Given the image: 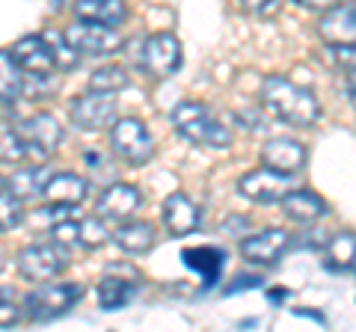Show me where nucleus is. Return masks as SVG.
Instances as JSON below:
<instances>
[{"label": "nucleus", "mask_w": 356, "mask_h": 332, "mask_svg": "<svg viewBox=\"0 0 356 332\" xmlns=\"http://www.w3.org/2000/svg\"><path fill=\"white\" fill-rule=\"evenodd\" d=\"M15 264L27 282H48L57 279L69 267V258H65V249L60 243H30V247L18 252Z\"/></svg>", "instance_id": "0eeeda50"}, {"label": "nucleus", "mask_w": 356, "mask_h": 332, "mask_svg": "<svg viewBox=\"0 0 356 332\" xmlns=\"http://www.w3.org/2000/svg\"><path fill=\"white\" fill-rule=\"evenodd\" d=\"M243 6H247L252 15L267 18V15H273L276 9H280V0H243Z\"/></svg>", "instance_id": "72a5a7b5"}, {"label": "nucleus", "mask_w": 356, "mask_h": 332, "mask_svg": "<svg viewBox=\"0 0 356 332\" xmlns=\"http://www.w3.org/2000/svg\"><path fill=\"white\" fill-rule=\"evenodd\" d=\"M110 149L128 166H146L154 158V140L149 128L134 116H122L110 125Z\"/></svg>", "instance_id": "39448f33"}, {"label": "nucleus", "mask_w": 356, "mask_h": 332, "mask_svg": "<svg viewBox=\"0 0 356 332\" xmlns=\"http://www.w3.org/2000/svg\"><path fill=\"white\" fill-rule=\"evenodd\" d=\"M280 205H282V214L297 226H312L327 214V202L315 190H297V187H291L280 199Z\"/></svg>", "instance_id": "f3484780"}, {"label": "nucleus", "mask_w": 356, "mask_h": 332, "mask_svg": "<svg viewBox=\"0 0 356 332\" xmlns=\"http://www.w3.org/2000/svg\"><path fill=\"white\" fill-rule=\"evenodd\" d=\"M0 163H27L24 140L18 137L15 125L0 122Z\"/></svg>", "instance_id": "cd10ccee"}, {"label": "nucleus", "mask_w": 356, "mask_h": 332, "mask_svg": "<svg viewBox=\"0 0 356 332\" xmlns=\"http://www.w3.org/2000/svg\"><path fill=\"white\" fill-rule=\"evenodd\" d=\"M172 125L184 140L205 149H229L232 134L222 122L199 101H181L172 110Z\"/></svg>", "instance_id": "f03ea898"}, {"label": "nucleus", "mask_w": 356, "mask_h": 332, "mask_svg": "<svg viewBox=\"0 0 356 332\" xmlns=\"http://www.w3.org/2000/svg\"><path fill=\"white\" fill-rule=\"evenodd\" d=\"M143 196L134 184L116 181L102 190V196L95 199V217L107 219V223H122V219H131L134 211L140 208Z\"/></svg>", "instance_id": "f8f14e48"}, {"label": "nucleus", "mask_w": 356, "mask_h": 332, "mask_svg": "<svg viewBox=\"0 0 356 332\" xmlns=\"http://www.w3.org/2000/svg\"><path fill=\"white\" fill-rule=\"evenodd\" d=\"M110 238L128 256H146L154 247V240H158V229H154V223H146V219H122Z\"/></svg>", "instance_id": "6ab92c4d"}, {"label": "nucleus", "mask_w": 356, "mask_h": 332, "mask_svg": "<svg viewBox=\"0 0 356 332\" xmlns=\"http://www.w3.org/2000/svg\"><path fill=\"white\" fill-rule=\"evenodd\" d=\"M48 175H51L48 163H24V166L18 163L13 179L6 181V190L13 193L15 199H21V202H27V199H39L44 181H48Z\"/></svg>", "instance_id": "412c9836"}, {"label": "nucleus", "mask_w": 356, "mask_h": 332, "mask_svg": "<svg viewBox=\"0 0 356 332\" xmlns=\"http://www.w3.org/2000/svg\"><path fill=\"white\" fill-rule=\"evenodd\" d=\"M324 243H327V235H324V231H318V229L300 235L297 240L291 238V247H297V249H315V252H321V249H324Z\"/></svg>", "instance_id": "473e14b6"}, {"label": "nucleus", "mask_w": 356, "mask_h": 332, "mask_svg": "<svg viewBox=\"0 0 356 332\" xmlns=\"http://www.w3.org/2000/svg\"><path fill=\"white\" fill-rule=\"evenodd\" d=\"M51 240H54V243H60L63 249L81 247V235H77V219H72V217L57 219V223L51 226Z\"/></svg>", "instance_id": "7c9ffc66"}, {"label": "nucleus", "mask_w": 356, "mask_h": 332, "mask_svg": "<svg viewBox=\"0 0 356 332\" xmlns=\"http://www.w3.org/2000/svg\"><path fill=\"white\" fill-rule=\"evenodd\" d=\"M83 297V288L77 282H42L24 297V306H21V315H27L36 324L44 320H54L65 315L69 308Z\"/></svg>", "instance_id": "7ed1b4c3"}, {"label": "nucleus", "mask_w": 356, "mask_h": 332, "mask_svg": "<svg viewBox=\"0 0 356 332\" xmlns=\"http://www.w3.org/2000/svg\"><path fill=\"white\" fill-rule=\"evenodd\" d=\"M261 101H264L267 113L285 122V125H294V128H312L324 116V107H321L315 92L294 81H288V77H280V74L264 81Z\"/></svg>", "instance_id": "f257e3e1"}, {"label": "nucleus", "mask_w": 356, "mask_h": 332, "mask_svg": "<svg viewBox=\"0 0 356 332\" xmlns=\"http://www.w3.org/2000/svg\"><path fill=\"white\" fill-rule=\"evenodd\" d=\"M13 60L24 74H54V57L44 36H21L13 45Z\"/></svg>", "instance_id": "dca6fc26"}, {"label": "nucleus", "mask_w": 356, "mask_h": 332, "mask_svg": "<svg viewBox=\"0 0 356 332\" xmlns=\"http://www.w3.org/2000/svg\"><path fill=\"white\" fill-rule=\"evenodd\" d=\"M134 282L131 279H119V276H104L102 282H98V303H102L104 312H119V308H125L128 300L134 297Z\"/></svg>", "instance_id": "b1692460"}, {"label": "nucleus", "mask_w": 356, "mask_h": 332, "mask_svg": "<svg viewBox=\"0 0 356 332\" xmlns=\"http://www.w3.org/2000/svg\"><path fill=\"white\" fill-rule=\"evenodd\" d=\"M353 252H356L353 231H339V235L327 238V243H324V264H327V270L350 273L353 270Z\"/></svg>", "instance_id": "5701e85b"}, {"label": "nucleus", "mask_w": 356, "mask_h": 332, "mask_svg": "<svg viewBox=\"0 0 356 332\" xmlns=\"http://www.w3.org/2000/svg\"><path fill=\"white\" fill-rule=\"evenodd\" d=\"M69 119H72V125L81 128V131H107V128L119 119L116 95L86 90L83 95L72 98V104H69Z\"/></svg>", "instance_id": "423d86ee"}, {"label": "nucleus", "mask_w": 356, "mask_h": 332, "mask_svg": "<svg viewBox=\"0 0 356 332\" xmlns=\"http://www.w3.org/2000/svg\"><path fill=\"white\" fill-rule=\"evenodd\" d=\"M261 285V276H247V273H241L235 285H226V294H238V291H247V288H259Z\"/></svg>", "instance_id": "f704fd0d"}, {"label": "nucleus", "mask_w": 356, "mask_h": 332, "mask_svg": "<svg viewBox=\"0 0 356 332\" xmlns=\"http://www.w3.org/2000/svg\"><path fill=\"white\" fill-rule=\"evenodd\" d=\"M294 3H300V6H306V9H321L324 13L327 6H332V3H339V0H294Z\"/></svg>", "instance_id": "c9c22d12"}, {"label": "nucleus", "mask_w": 356, "mask_h": 332, "mask_svg": "<svg viewBox=\"0 0 356 332\" xmlns=\"http://www.w3.org/2000/svg\"><path fill=\"white\" fill-rule=\"evenodd\" d=\"M6 190V179H3V175H0V193H3Z\"/></svg>", "instance_id": "4c0bfd02"}, {"label": "nucleus", "mask_w": 356, "mask_h": 332, "mask_svg": "<svg viewBox=\"0 0 356 332\" xmlns=\"http://www.w3.org/2000/svg\"><path fill=\"white\" fill-rule=\"evenodd\" d=\"M181 258H184L187 267L202 276L205 288H214L220 282V273H222V267H226L229 256L217 247H191V249L181 252Z\"/></svg>", "instance_id": "aec40b11"}, {"label": "nucleus", "mask_w": 356, "mask_h": 332, "mask_svg": "<svg viewBox=\"0 0 356 332\" xmlns=\"http://www.w3.org/2000/svg\"><path fill=\"white\" fill-rule=\"evenodd\" d=\"M21 83H24V72L18 69L9 51H0V101L13 104L21 95Z\"/></svg>", "instance_id": "a878e982"}, {"label": "nucleus", "mask_w": 356, "mask_h": 332, "mask_svg": "<svg viewBox=\"0 0 356 332\" xmlns=\"http://www.w3.org/2000/svg\"><path fill=\"white\" fill-rule=\"evenodd\" d=\"M306 160H309L306 146L291 137H273V140H267L261 149V163L276 172H285V175H297L306 166Z\"/></svg>", "instance_id": "4468645a"}, {"label": "nucleus", "mask_w": 356, "mask_h": 332, "mask_svg": "<svg viewBox=\"0 0 356 332\" xmlns=\"http://www.w3.org/2000/svg\"><path fill=\"white\" fill-rule=\"evenodd\" d=\"M318 33L330 48L336 45H353L356 39V6L350 3H332L324 9V15L318 21Z\"/></svg>", "instance_id": "ddd939ff"}, {"label": "nucleus", "mask_w": 356, "mask_h": 332, "mask_svg": "<svg viewBox=\"0 0 356 332\" xmlns=\"http://www.w3.org/2000/svg\"><path fill=\"white\" fill-rule=\"evenodd\" d=\"M89 90L92 92H107V95H116L122 90L131 86V74L122 69V65H98V69L89 74Z\"/></svg>", "instance_id": "393cba45"}, {"label": "nucleus", "mask_w": 356, "mask_h": 332, "mask_svg": "<svg viewBox=\"0 0 356 332\" xmlns=\"http://www.w3.org/2000/svg\"><path fill=\"white\" fill-rule=\"evenodd\" d=\"M77 235H81V247H86V249H98V247H104V243L110 240V231H107L102 217L77 219Z\"/></svg>", "instance_id": "c85d7f7f"}, {"label": "nucleus", "mask_w": 356, "mask_h": 332, "mask_svg": "<svg viewBox=\"0 0 356 332\" xmlns=\"http://www.w3.org/2000/svg\"><path fill=\"white\" fill-rule=\"evenodd\" d=\"M89 196V181L81 179L77 172H51L42 187V199L48 205L77 208Z\"/></svg>", "instance_id": "2eb2a0df"}, {"label": "nucleus", "mask_w": 356, "mask_h": 332, "mask_svg": "<svg viewBox=\"0 0 356 332\" xmlns=\"http://www.w3.org/2000/svg\"><path fill=\"white\" fill-rule=\"evenodd\" d=\"M163 223L175 238L193 235L199 229V208L187 193H170L163 199Z\"/></svg>", "instance_id": "a211bd4d"}, {"label": "nucleus", "mask_w": 356, "mask_h": 332, "mask_svg": "<svg viewBox=\"0 0 356 332\" xmlns=\"http://www.w3.org/2000/svg\"><path fill=\"white\" fill-rule=\"evenodd\" d=\"M140 63L152 77H172L181 69V42H178L175 33H152V36L143 42V53Z\"/></svg>", "instance_id": "1a4fd4ad"}, {"label": "nucleus", "mask_w": 356, "mask_h": 332, "mask_svg": "<svg viewBox=\"0 0 356 332\" xmlns=\"http://www.w3.org/2000/svg\"><path fill=\"white\" fill-rule=\"evenodd\" d=\"M74 13L81 21L119 27L128 18V6H125V0H74Z\"/></svg>", "instance_id": "4be33fe9"}, {"label": "nucleus", "mask_w": 356, "mask_h": 332, "mask_svg": "<svg viewBox=\"0 0 356 332\" xmlns=\"http://www.w3.org/2000/svg\"><path fill=\"white\" fill-rule=\"evenodd\" d=\"M291 187H294V175H285V172L270 169V166H261V169H252L238 181V193L243 199H250V202L273 205V202H280Z\"/></svg>", "instance_id": "9d476101"}, {"label": "nucleus", "mask_w": 356, "mask_h": 332, "mask_svg": "<svg viewBox=\"0 0 356 332\" xmlns=\"http://www.w3.org/2000/svg\"><path fill=\"white\" fill-rule=\"evenodd\" d=\"M21 219H24V202L15 199L9 190H3L0 193V231L21 226Z\"/></svg>", "instance_id": "c756f323"}, {"label": "nucleus", "mask_w": 356, "mask_h": 332, "mask_svg": "<svg viewBox=\"0 0 356 332\" xmlns=\"http://www.w3.org/2000/svg\"><path fill=\"white\" fill-rule=\"evenodd\" d=\"M235 229H250L247 217H229V223H222V231H235Z\"/></svg>", "instance_id": "e433bc0d"}, {"label": "nucleus", "mask_w": 356, "mask_h": 332, "mask_svg": "<svg viewBox=\"0 0 356 332\" xmlns=\"http://www.w3.org/2000/svg\"><path fill=\"white\" fill-rule=\"evenodd\" d=\"M21 320V306L15 303L13 288H0V329L15 326Z\"/></svg>", "instance_id": "2f4dec72"}, {"label": "nucleus", "mask_w": 356, "mask_h": 332, "mask_svg": "<svg viewBox=\"0 0 356 332\" xmlns=\"http://www.w3.org/2000/svg\"><path fill=\"white\" fill-rule=\"evenodd\" d=\"M288 249H291V235L285 229H264L259 235H247L241 240V256L261 267L280 264Z\"/></svg>", "instance_id": "9b49d317"}, {"label": "nucleus", "mask_w": 356, "mask_h": 332, "mask_svg": "<svg viewBox=\"0 0 356 332\" xmlns=\"http://www.w3.org/2000/svg\"><path fill=\"white\" fill-rule=\"evenodd\" d=\"M15 131H18V137L24 140L27 163H44L65 140L63 125L51 113H33L27 119H21V122H15Z\"/></svg>", "instance_id": "20e7f679"}, {"label": "nucleus", "mask_w": 356, "mask_h": 332, "mask_svg": "<svg viewBox=\"0 0 356 332\" xmlns=\"http://www.w3.org/2000/svg\"><path fill=\"white\" fill-rule=\"evenodd\" d=\"M44 39H48V48H51V57H54V69L57 72H74L77 65H81V53H77L69 42H65L63 33H42Z\"/></svg>", "instance_id": "bb28decb"}, {"label": "nucleus", "mask_w": 356, "mask_h": 332, "mask_svg": "<svg viewBox=\"0 0 356 332\" xmlns=\"http://www.w3.org/2000/svg\"><path fill=\"white\" fill-rule=\"evenodd\" d=\"M63 36L81 57H107V53H116L122 48L116 27L92 24V21H74Z\"/></svg>", "instance_id": "6e6552de"}]
</instances>
